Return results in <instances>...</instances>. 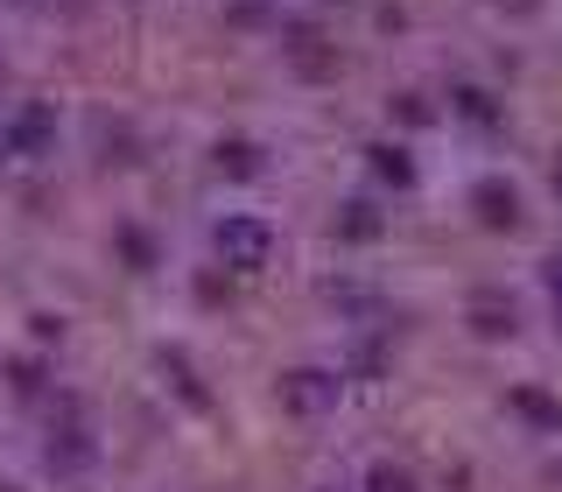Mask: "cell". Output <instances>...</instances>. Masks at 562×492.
<instances>
[{
    "instance_id": "obj_1",
    "label": "cell",
    "mask_w": 562,
    "mask_h": 492,
    "mask_svg": "<svg viewBox=\"0 0 562 492\" xmlns=\"http://www.w3.org/2000/svg\"><path fill=\"white\" fill-rule=\"evenodd\" d=\"M211 246H218V260H225L233 275H260V268L274 260V225L254 219V211H225L218 233H211Z\"/></svg>"
},
{
    "instance_id": "obj_2",
    "label": "cell",
    "mask_w": 562,
    "mask_h": 492,
    "mask_svg": "<svg viewBox=\"0 0 562 492\" xmlns=\"http://www.w3.org/2000/svg\"><path fill=\"white\" fill-rule=\"evenodd\" d=\"M345 401V373L338 366H295V373H281V409L289 415H303V422H316V415H330Z\"/></svg>"
},
{
    "instance_id": "obj_3",
    "label": "cell",
    "mask_w": 562,
    "mask_h": 492,
    "mask_svg": "<svg viewBox=\"0 0 562 492\" xmlns=\"http://www.w3.org/2000/svg\"><path fill=\"white\" fill-rule=\"evenodd\" d=\"M43 457H49V471H57V479H78V471H92L99 444H92V429H85V415H78V409H70V422H57V429H49Z\"/></svg>"
},
{
    "instance_id": "obj_4",
    "label": "cell",
    "mask_w": 562,
    "mask_h": 492,
    "mask_svg": "<svg viewBox=\"0 0 562 492\" xmlns=\"http://www.w3.org/2000/svg\"><path fill=\"white\" fill-rule=\"evenodd\" d=\"M471 219H479L485 233H520V190L506 183V176H479V183H471Z\"/></svg>"
},
{
    "instance_id": "obj_5",
    "label": "cell",
    "mask_w": 562,
    "mask_h": 492,
    "mask_svg": "<svg viewBox=\"0 0 562 492\" xmlns=\"http://www.w3.org/2000/svg\"><path fill=\"white\" fill-rule=\"evenodd\" d=\"M464 324H471V338L499 345V338H514V331H520V310H514V295H506V289H471Z\"/></svg>"
},
{
    "instance_id": "obj_6",
    "label": "cell",
    "mask_w": 562,
    "mask_h": 492,
    "mask_svg": "<svg viewBox=\"0 0 562 492\" xmlns=\"http://www.w3.org/2000/svg\"><path fill=\"white\" fill-rule=\"evenodd\" d=\"M49 141H57V113H49V105H22V113L0 127V148H8V155H29V163H43Z\"/></svg>"
},
{
    "instance_id": "obj_7",
    "label": "cell",
    "mask_w": 562,
    "mask_h": 492,
    "mask_svg": "<svg viewBox=\"0 0 562 492\" xmlns=\"http://www.w3.org/2000/svg\"><path fill=\"white\" fill-rule=\"evenodd\" d=\"M506 409H514L527 429L541 436H562V401L549 394V387H506Z\"/></svg>"
},
{
    "instance_id": "obj_8",
    "label": "cell",
    "mask_w": 562,
    "mask_h": 492,
    "mask_svg": "<svg viewBox=\"0 0 562 492\" xmlns=\"http://www.w3.org/2000/svg\"><path fill=\"white\" fill-rule=\"evenodd\" d=\"M289 64L303 78H338V43H324V29H289Z\"/></svg>"
},
{
    "instance_id": "obj_9",
    "label": "cell",
    "mask_w": 562,
    "mask_h": 492,
    "mask_svg": "<svg viewBox=\"0 0 562 492\" xmlns=\"http://www.w3.org/2000/svg\"><path fill=\"white\" fill-rule=\"evenodd\" d=\"M211 169L233 176V183H254V176L268 169V148H260V141H246V134H233V141H218V148H211Z\"/></svg>"
},
{
    "instance_id": "obj_10",
    "label": "cell",
    "mask_w": 562,
    "mask_h": 492,
    "mask_svg": "<svg viewBox=\"0 0 562 492\" xmlns=\"http://www.w3.org/2000/svg\"><path fill=\"white\" fill-rule=\"evenodd\" d=\"M330 233H338L345 246H373V239L386 233V219H380V204H373V198H351V204H338Z\"/></svg>"
},
{
    "instance_id": "obj_11",
    "label": "cell",
    "mask_w": 562,
    "mask_h": 492,
    "mask_svg": "<svg viewBox=\"0 0 562 492\" xmlns=\"http://www.w3.org/2000/svg\"><path fill=\"white\" fill-rule=\"evenodd\" d=\"M366 169L394 190H415V155L401 148V141H373V148H366Z\"/></svg>"
},
{
    "instance_id": "obj_12",
    "label": "cell",
    "mask_w": 562,
    "mask_h": 492,
    "mask_svg": "<svg viewBox=\"0 0 562 492\" xmlns=\"http://www.w3.org/2000/svg\"><path fill=\"white\" fill-rule=\"evenodd\" d=\"M113 254L127 260L134 275H155V239H148V225H134V219H120L113 225Z\"/></svg>"
},
{
    "instance_id": "obj_13",
    "label": "cell",
    "mask_w": 562,
    "mask_h": 492,
    "mask_svg": "<svg viewBox=\"0 0 562 492\" xmlns=\"http://www.w3.org/2000/svg\"><path fill=\"white\" fill-rule=\"evenodd\" d=\"M162 373H169V387L183 394V409H198V415H211V394L198 387V366L183 359V351H162Z\"/></svg>"
},
{
    "instance_id": "obj_14",
    "label": "cell",
    "mask_w": 562,
    "mask_h": 492,
    "mask_svg": "<svg viewBox=\"0 0 562 492\" xmlns=\"http://www.w3.org/2000/svg\"><path fill=\"white\" fill-rule=\"evenodd\" d=\"M359 492H422V479H415L408 465H394V457H373L366 479H359Z\"/></svg>"
},
{
    "instance_id": "obj_15",
    "label": "cell",
    "mask_w": 562,
    "mask_h": 492,
    "mask_svg": "<svg viewBox=\"0 0 562 492\" xmlns=\"http://www.w3.org/2000/svg\"><path fill=\"white\" fill-rule=\"evenodd\" d=\"M450 113L471 120V127H499V105H492V92H479V85H457V92H450Z\"/></svg>"
},
{
    "instance_id": "obj_16",
    "label": "cell",
    "mask_w": 562,
    "mask_h": 492,
    "mask_svg": "<svg viewBox=\"0 0 562 492\" xmlns=\"http://www.w3.org/2000/svg\"><path fill=\"white\" fill-rule=\"evenodd\" d=\"M386 113H394L401 127H429V120H436V105L422 99V92H394V105H386Z\"/></svg>"
},
{
    "instance_id": "obj_17",
    "label": "cell",
    "mask_w": 562,
    "mask_h": 492,
    "mask_svg": "<svg viewBox=\"0 0 562 492\" xmlns=\"http://www.w3.org/2000/svg\"><path fill=\"white\" fill-rule=\"evenodd\" d=\"M14 387L35 394V387H43V366H35V359H14Z\"/></svg>"
},
{
    "instance_id": "obj_18",
    "label": "cell",
    "mask_w": 562,
    "mask_h": 492,
    "mask_svg": "<svg viewBox=\"0 0 562 492\" xmlns=\"http://www.w3.org/2000/svg\"><path fill=\"white\" fill-rule=\"evenodd\" d=\"M541 281H549V295H555V310H562V254L541 260Z\"/></svg>"
},
{
    "instance_id": "obj_19",
    "label": "cell",
    "mask_w": 562,
    "mask_h": 492,
    "mask_svg": "<svg viewBox=\"0 0 562 492\" xmlns=\"http://www.w3.org/2000/svg\"><path fill=\"white\" fill-rule=\"evenodd\" d=\"M492 8H499V14H535L541 0H492Z\"/></svg>"
},
{
    "instance_id": "obj_20",
    "label": "cell",
    "mask_w": 562,
    "mask_h": 492,
    "mask_svg": "<svg viewBox=\"0 0 562 492\" xmlns=\"http://www.w3.org/2000/svg\"><path fill=\"white\" fill-rule=\"evenodd\" d=\"M555 190H562V163H555Z\"/></svg>"
},
{
    "instance_id": "obj_21",
    "label": "cell",
    "mask_w": 562,
    "mask_h": 492,
    "mask_svg": "<svg viewBox=\"0 0 562 492\" xmlns=\"http://www.w3.org/2000/svg\"><path fill=\"white\" fill-rule=\"evenodd\" d=\"M0 492H8V485H0Z\"/></svg>"
},
{
    "instance_id": "obj_22",
    "label": "cell",
    "mask_w": 562,
    "mask_h": 492,
    "mask_svg": "<svg viewBox=\"0 0 562 492\" xmlns=\"http://www.w3.org/2000/svg\"><path fill=\"white\" fill-rule=\"evenodd\" d=\"M0 155H8V148H0Z\"/></svg>"
},
{
    "instance_id": "obj_23",
    "label": "cell",
    "mask_w": 562,
    "mask_h": 492,
    "mask_svg": "<svg viewBox=\"0 0 562 492\" xmlns=\"http://www.w3.org/2000/svg\"><path fill=\"white\" fill-rule=\"evenodd\" d=\"M324 492H330V485H324Z\"/></svg>"
}]
</instances>
